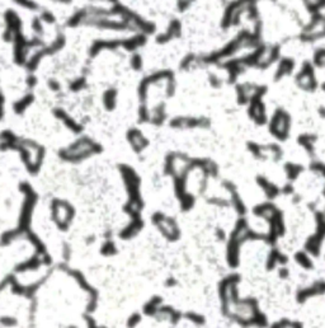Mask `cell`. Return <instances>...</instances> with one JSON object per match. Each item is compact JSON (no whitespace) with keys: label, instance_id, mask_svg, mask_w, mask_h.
<instances>
[{"label":"cell","instance_id":"3957f363","mask_svg":"<svg viewBox=\"0 0 325 328\" xmlns=\"http://www.w3.org/2000/svg\"><path fill=\"white\" fill-rule=\"evenodd\" d=\"M186 316H187V318L190 319V322L196 323V325H203V323H205V319H203V317L199 316V314H197V313L190 312V313H187Z\"/></svg>","mask_w":325,"mask_h":328},{"label":"cell","instance_id":"7a4b0ae2","mask_svg":"<svg viewBox=\"0 0 325 328\" xmlns=\"http://www.w3.org/2000/svg\"><path fill=\"white\" fill-rule=\"evenodd\" d=\"M296 262L300 265L301 267H304L306 270L309 268H313V261L310 258V256L305 252H298V255H296Z\"/></svg>","mask_w":325,"mask_h":328},{"label":"cell","instance_id":"6da1fadb","mask_svg":"<svg viewBox=\"0 0 325 328\" xmlns=\"http://www.w3.org/2000/svg\"><path fill=\"white\" fill-rule=\"evenodd\" d=\"M154 220L157 223L158 227L162 232V234L169 238V239H177V237H179V229L175 224V221L170 219L169 216H165L162 214H155Z\"/></svg>","mask_w":325,"mask_h":328}]
</instances>
